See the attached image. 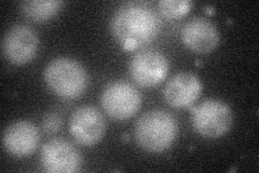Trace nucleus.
Returning <instances> with one entry per match:
<instances>
[{"mask_svg":"<svg viewBox=\"0 0 259 173\" xmlns=\"http://www.w3.org/2000/svg\"><path fill=\"white\" fill-rule=\"evenodd\" d=\"M110 28L113 37L126 50L147 45L161 30V20L153 8L145 3H126L113 13Z\"/></svg>","mask_w":259,"mask_h":173,"instance_id":"nucleus-1","label":"nucleus"},{"mask_svg":"<svg viewBox=\"0 0 259 173\" xmlns=\"http://www.w3.org/2000/svg\"><path fill=\"white\" fill-rule=\"evenodd\" d=\"M178 134L177 120L164 110H151L141 115L134 127L136 143L144 151L162 153L171 147Z\"/></svg>","mask_w":259,"mask_h":173,"instance_id":"nucleus-2","label":"nucleus"},{"mask_svg":"<svg viewBox=\"0 0 259 173\" xmlns=\"http://www.w3.org/2000/svg\"><path fill=\"white\" fill-rule=\"evenodd\" d=\"M44 78L49 89L65 100L81 96L89 86V75L83 65L67 56L56 57L49 63Z\"/></svg>","mask_w":259,"mask_h":173,"instance_id":"nucleus-3","label":"nucleus"},{"mask_svg":"<svg viewBox=\"0 0 259 173\" xmlns=\"http://www.w3.org/2000/svg\"><path fill=\"white\" fill-rule=\"evenodd\" d=\"M192 126L196 132L207 139H217L230 130L233 114L229 105L216 98H208L192 107Z\"/></svg>","mask_w":259,"mask_h":173,"instance_id":"nucleus-4","label":"nucleus"},{"mask_svg":"<svg viewBox=\"0 0 259 173\" xmlns=\"http://www.w3.org/2000/svg\"><path fill=\"white\" fill-rule=\"evenodd\" d=\"M104 112L116 120L133 117L142 106V95L134 86L123 80L109 82L101 95Z\"/></svg>","mask_w":259,"mask_h":173,"instance_id":"nucleus-5","label":"nucleus"},{"mask_svg":"<svg viewBox=\"0 0 259 173\" xmlns=\"http://www.w3.org/2000/svg\"><path fill=\"white\" fill-rule=\"evenodd\" d=\"M40 162L47 172L72 173L81 169L82 156L74 143L66 139L56 137L44 144Z\"/></svg>","mask_w":259,"mask_h":173,"instance_id":"nucleus-6","label":"nucleus"},{"mask_svg":"<svg viewBox=\"0 0 259 173\" xmlns=\"http://www.w3.org/2000/svg\"><path fill=\"white\" fill-rule=\"evenodd\" d=\"M168 68L166 56L152 49L137 52L128 65L130 75L135 84L148 89L160 85L167 76Z\"/></svg>","mask_w":259,"mask_h":173,"instance_id":"nucleus-7","label":"nucleus"},{"mask_svg":"<svg viewBox=\"0 0 259 173\" xmlns=\"http://www.w3.org/2000/svg\"><path fill=\"white\" fill-rule=\"evenodd\" d=\"M39 48L37 32L25 24H18L6 32L3 39V53L14 65L29 63Z\"/></svg>","mask_w":259,"mask_h":173,"instance_id":"nucleus-8","label":"nucleus"},{"mask_svg":"<svg viewBox=\"0 0 259 173\" xmlns=\"http://www.w3.org/2000/svg\"><path fill=\"white\" fill-rule=\"evenodd\" d=\"M69 131L79 144L92 146L103 139L106 131V121L102 113L95 107L81 106L71 115Z\"/></svg>","mask_w":259,"mask_h":173,"instance_id":"nucleus-9","label":"nucleus"},{"mask_svg":"<svg viewBox=\"0 0 259 173\" xmlns=\"http://www.w3.org/2000/svg\"><path fill=\"white\" fill-rule=\"evenodd\" d=\"M40 134L37 127L28 120L10 123L3 134L5 151L15 158H25L34 153L39 145Z\"/></svg>","mask_w":259,"mask_h":173,"instance_id":"nucleus-10","label":"nucleus"},{"mask_svg":"<svg viewBox=\"0 0 259 173\" xmlns=\"http://www.w3.org/2000/svg\"><path fill=\"white\" fill-rule=\"evenodd\" d=\"M184 45L189 50L206 54L212 52L220 44L221 34L215 24L206 18H193L182 29Z\"/></svg>","mask_w":259,"mask_h":173,"instance_id":"nucleus-11","label":"nucleus"},{"mask_svg":"<svg viewBox=\"0 0 259 173\" xmlns=\"http://www.w3.org/2000/svg\"><path fill=\"white\" fill-rule=\"evenodd\" d=\"M202 89V82L194 74L178 73L166 82L163 94L168 105L175 109H184L198 100Z\"/></svg>","mask_w":259,"mask_h":173,"instance_id":"nucleus-12","label":"nucleus"},{"mask_svg":"<svg viewBox=\"0 0 259 173\" xmlns=\"http://www.w3.org/2000/svg\"><path fill=\"white\" fill-rule=\"evenodd\" d=\"M63 5L60 0H25L20 4V11L26 20L41 23L58 14Z\"/></svg>","mask_w":259,"mask_h":173,"instance_id":"nucleus-13","label":"nucleus"},{"mask_svg":"<svg viewBox=\"0 0 259 173\" xmlns=\"http://www.w3.org/2000/svg\"><path fill=\"white\" fill-rule=\"evenodd\" d=\"M193 6L189 0H161L158 3V8L161 14L166 19H181L187 14Z\"/></svg>","mask_w":259,"mask_h":173,"instance_id":"nucleus-14","label":"nucleus"},{"mask_svg":"<svg viewBox=\"0 0 259 173\" xmlns=\"http://www.w3.org/2000/svg\"><path fill=\"white\" fill-rule=\"evenodd\" d=\"M62 118L59 116L58 114L55 113H50L48 114L47 116L44 118L42 121V128L46 133H55L58 132L60 128L62 127Z\"/></svg>","mask_w":259,"mask_h":173,"instance_id":"nucleus-15","label":"nucleus"},{"mask_svg":"<svg viewBox=\"0 0 259 173\" xmlns=\"http://www.w3.org/2000/svg\"><path fill=\"white\" fill-rule=\"evenodd\" d=\"M127 137H128L127 134H124V135H123V140H124V141H127Z\"/></svg>","mask_w":259,"mask_h":173,"instance_id":"nucleus-16","label":"nucleus"}]
</instances>
